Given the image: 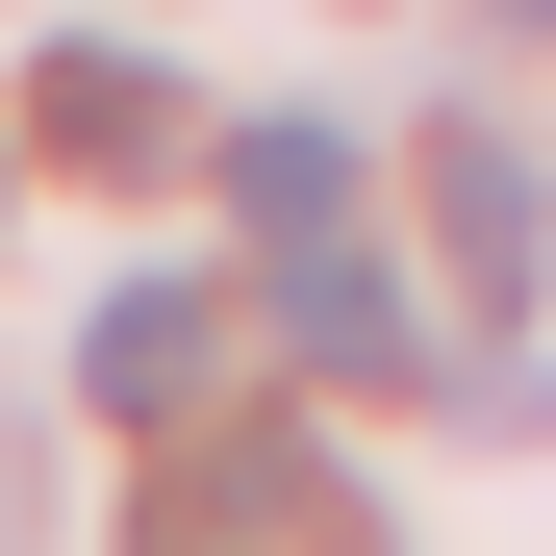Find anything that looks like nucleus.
<instances>
[{
  "label": "nucleus",
  "mask_w": 556,
  "mask_h": 556,
  "mask_svg": "<svg viewBox=\"0 0 556 556\" xmlns=\"http://www.w3.org/2000/svg\"><path fill=\"white\" fill-rule=\"evenodd\" d=\"M506 253H531V152H506V127H455V278H506Z\"/></svg>",
  "instance_id": "obj_5"
},
{
  "label": "nucleus",
  "mask_w": 556,
  "mask_h": 556,
  "mask_svg": "<svg viewBox=\"0 0 556 556\" xmlns=\"http://www.w3.org/2000/svg\"><path fill=\"white\" fill-rule=\"evenodd\" d=\"M278 253V354H304V380H430V329H405V278L354 253V228H253Z\"/></svg>",
  "instance_id": "obj_1"
},
{
  "label": "nucleus",
  "mask_w": 556,
  "mask_h": 556,
  "mask_svg": "<svg viewBox=\"0 0 556 556\" xmlns=\"http://www.w3.org/2000/svg\"><path fill=\"white\" fill-rule=\"evenodd\" d=\"M481 26H556V0H481Z\"/></svg>",
  "instance_id": "obj_6"
},
{
  "label": "nucleus",
  "mask_w": 556,
  "mask_h": 556,
  "mask_svg": "<svg viewBox=\"0 0 556 556\" xmlns=\"http://www.w3.org/2000/svg\"><path fill=\"white\" fill-rule=\"evenodd\" d=\"M228 203H253V228H329V203H354V127H304V102L228 127Z\"/></svg>",
  "instance_id": "obj_4"
},
{
  "label": "nucleus",
  "mask_w": 556,
  "mask_h": 556,
  "mask_svg": "<svg viewBox=\"0 0 556 556\" xmlns=\"http://www.w3.org/2000/svg\"><path fill=\"white\" fill-rule=\"evenodd\" d=\"M203 329H228V304H203V278H127V304H102V354H76V380H102V405L152 430L177 380H203Z\"/></svg>",
  "instance_id": "obj_3"
},
{
  "label": "nucleus",
  "mask_w": 556,
  "mask_h": 556,
  "mask_svg": "<svg viewBox=\"0 0 556 556\" xmlns=\"http://www.w3.org/2000/svg\"><path fill=\"white\" fill-rule=\"evenodd\" d=\"M26 127H51L76 177H127V152H177V76H152V51H51V102H26Z\"/></svg>",
  "instance_id": "obj_2"
}]
</instances>
